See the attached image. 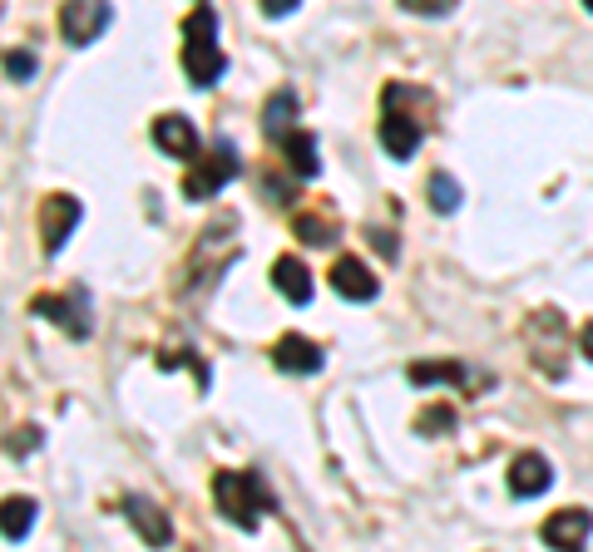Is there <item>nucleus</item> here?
I'll list each match as a JSON object with an SVG mask.
<instances>
[{
  "mask_svg": "<svg viewBox=\"0 0 593 552\" xmlns=\"http://www.w3.org/2000/svg\"><path fill=\"white\" fill-rule=\"evenodd\" d=\"M213 503H218V513H223L233 528L258 532L262 513L272 509V493L262 489V478L248 474V468H223V474L213 478Z\"/></svg>",
  "mask_w": 593,
  "mask_h": 552,
  "instance_id": "obj_1",
  "label": "nucleus"
},
{
  "mask_svg": "<svg viewBox=\"0 0 593 552\" xmlns=\"http://www.w3.org/2000/svg\"><path fill=\"white\" fill-rule=\"evenodd\" d=\"M184 70L198 89L218 85L223 70H227L223 50H218V15L208 11V5H198V11L184 21Z\"/></svg>",
  "mask_w": 593,
  "mask_h": 552,
  "instance_id": "obj_2",
  "label": "nucleus"
},
{
  "mask_svg": "<svg viewBox=\"0 0 593 552\" xmlns=\"http://www.w3.org/2000/svg\"><path fill=\"white\" fill-rule=\"evenodd\" d=\"M529 336V361L540 365L544 375H554L559 380L564 375V351H569V326H564L559 311H534L524 326Z\"/></svg>",
  "mask_w": 593,
  "mask_h": 552,
  "instance_id": "obj_3",
  "label": "nucleus"
},
{
  "mask_svg": "<svg viewBox=\"0 0 593 552\" xmlns=\"http://www.w3.org/2000/svg\"><path fill=\"white\" fill-rule=\"evenodd\" d=\"M237 168H243V159H237V149H233V143H227V138H223V143H213V149H208L203 159H198L194 168H188L184 192H188V198H194V202H208V198H213V192H223L227 183L237 178Z\"/></svg>",
  "mask_w": 593,
  "mask_h": 552,
  "instance_id": "obj_4",
  "label": "nucleus"
},
{
  "mask_svg": "<svg viewBox=\"0 0 593 552\" xmlns=\"http://www.w3.org/2000/svg\"><path fill=\"white\" fill-rule=\"evenodd\" d=\"M109 0H65L60 5V35L70 45H95L109 30Z\"/></svg>",
  "mask_w": 593,
  "mask_h": 552,
  "instance_id": "obj_5",
  "label": "nucleus"
},
{
  "mask_svg": "<svg viewBox=\"0 0 593 552\" xmlns=\"http://www.w3.org/2000/svg\"><path fill=\"white\" fill-rule=\"evenodd\" d=\"M79 217H85V208H79V198H70V192H50V198L40 202V242L45 252H60V247L70 242V233L79 227Z\"/></svg>",
  "mask_w": 593,
  "mask_h": 552,
  "instance_id": "obj_6",
  "label": "nucleus"
},
{
  "mask_svg": "<svg viewBox=\"0 0 593 552\" xmlns=\"http://www.w3.org/2000/svg\"><path fill=\"white\" fill-rule=\"evenodd\" d=\"M35 311L45 321H54V326H65L75 340L89 336V291L85 287L65 291V297H35Z\"/></svg>",
  "mask_w": 593,
  "mask_h": 552,
  "instance_id": "obj_7",
  "label": "nucleus"
},
{
  "mask_svg": "<svg viewBox=\"0 0 593 552\" xmlns=\"http://www.w3.org/2000/svg\"><path fill=\"white\" fill-rule=\"evenodd\" d=\"M124 518L134 523V532H139L149 548H169V542H173L169 513H163L153 499H139V493H129V499H124Z\"/></svg>",
  "mask_w": 593,
  "mask_h": 552,
  "instance_id": "obj_8",
  "label": "nucleus"
},
{
  "mask_svg": "<svg viewBox=\"0 0 593 552\" xmlns=\"http://www.w3.org/2000/svg\"><path fill=\"white\" fill-rule=\"evenodd\" d=\"M381 149H386L391 159H400V163L421 149V124H416V114H400V109L391 104L386 114H381Z\"/></svg>",
  "mask_w": 593,
  "mask_h": 552,
  "instance_id": "obj_9",
  "label": "nucleus"
},
{
  "mask_svg": "<svg viewBox=\"0 0 593 552\" xmlns=\"http://www.w3.org/2000/svg\"><path fill=\"white\" fill-rule=\"evenodd\" d=\"M332 287H336V297H346V301H371L381 291V281H376V272H371L361 256H336Z\"/></svg>",
  "mask_w": 593,
  "mask_h": 552,
  "instance_id": "obj_10",
  "label": "nucleus"
},
{
  "mask_svg": "<svg viewBox=\"0 0 593 552\" xmlns=\"http://www.w3.org/2000/svg\"><path fill=\"white\" fill-rule=\"evenodd\" d=\"M153 143H159V153H169V159H198V128L188 124L184 114L153 118Z\"/></svg>",
  "mask_w": 593,
  "mask_h": 552,
  "instance_id": "obj_11",
  "label": "nucleus"
},
{
  "mask_svg": "<svg viewBox=\"0 0 593 552\" xmlns=\"http://www.w3.org/2000/svg\"><path fill=\"white\" fill-rule=\"evenodd\" d=\"M589 532H593L589 509H564V513H554V518L544 523L540 538H544V548H583Z\"/></svg>",
  "mask_w": 593,
  "mask_h": 552,
  "instance_id": "obj_12",
  "label": "nucleus"
},
{
  "mask_svg": "<svg viewBox=\"0 0 593 552\" xmlns=\"http://www.w3.org/2000/svg\"><path fill=\"white\" fill-rule=\"evenodd\" d=\"M272 361L287 375H317L326 355L317 351V340H307V336H282L277 346H272Z\"/></svg>",
  "mask_w": 593,
  "mask_h": 552,
  "instance_id": "obj_13",
  "label": "nucleus"
},
{
  "mask_svg": "<svg viewBox=\"0 0 593 552\" xmlns=\"http://www.w3.org/2000/svg\"><path fill=\"white\" fill-rule=\"evenodd\" d=\"M549 484H554V468L544 454H519L515 468H509V493L515 499H540Z\"/></svg>",
  "mask_w": 593,
  "mask_h": 552,
  "instance_id": "obj_14",
  "label": "nucleus"
},
{
  "mask_svg": "<svg viewBox=\"0 0 593 552\" xmlns=\"http://www.w3.org/2000/svg\"><path fill=\"white\" fill-rule=\"evenodd\" d=\"M282 153H287V168L297 173V178H317L322 173V159H317V138L307 134V128H292V134L277 138Z\"/></svg>",
  "mask_w": 593,
  "mask_h": 552,
  "instance_id": "obj_15",
  "label": "nucleus"
},
{
  "mask_svg": "<svg viewBox=\"0 0 593 552\" xmlns=\"http://www.w3.org/2000/svg\"><path fill=\"white\" fill-rule=\"evenodd\" d=\"M272 281H277V291L292 301V306H307V301H312V272H307L297 256H277Z\"/></svg>",
  "mask_w": 593,
  "mask_h": 552,
  "instance_id": "obj_16",
  "label": "nucleus"
},
{
  "mask_svg": "<svg viewBox=\"0 0 593 552\" xmlns=\"http://www.w3.org/2000/svg\"><path fill=\"white\" fill-rule=\"evenodd\" d=\"M292 124H297V95L277 89L268 99V109H262V128H268V138H282V134H292Z\"/></svg>",
  "mask_w": 593,
  "mask_h": 552,
  "instance_id": "obj_17",
  "label": "nucleus"
},
{
  "mask_svg": "<svg viewBox=\"0 0 593 552\" xmlns=\"http://www.w3.org/2000/svg\"><path fill=\"white\" fill-rule=\"evenodd\" d=\"M30 528H35V503L30 499H5L0 503V538L21 542V538H30Z\"/></svg>",
  "mask_w": 593,
  "mask_h": 552,
  "instance_id": "obj_18",
  "label": "nucleus"
},
{
  "mask_svg": "<svg viewBox=\"0 0 593 552\" xmlns=\"http://www.w3.org/2000/svg\"><path fill=\"white\" fill-rule=\"evenodd\" d=\"M435 380L460 385V380H465V371H460L455 361H425V365H410V385H435Z\"/></svg>",
  "mask_w": 593,
  "mask_h": 552,
  "instance_id": "obj_19",
  "label": "nucleus"
},
{
  "mask_svg": "<svg viewBox=\"0 0 593 552\" xmlns=\"http://www.w3.org/2000/svg\"><path fill=\"white\" fill-rule=\"evenodd\" d=\"M431 208L435 213H455V208H460V183H455L450 173H435L431 178Z\"/></svg>",
  "mask_w": 593,
  "mask_h": 552,
  "instance_id": "obj_20",
  "label": "nucleus"
},
{
  "mask_svg": "<svg viewBox=\"0 0 593 552\" xmlns=\"http://www.w3.org/2000/svg\"><path fill=\"white\" fill-rule=\"evenodd\" d=\"M332 233H336V227L326 223V217H317V213H297V237H302L307 247H326V242H332Z\"/></svg>",
  "mask_w": 593,
  "mask_h": 552,
  "instance_id": "obj_21",
  "label": "nucleus"
},
{
  "mask_svg": "<svg viewBox=\"0 0 593 552\" xmlns=\"http://www.w3.org/2000/svg\"><path fill=\"white\" fill-rule=\"evenodd\" d=\"M416 429H421V435H445V429H455V410L450 404H431V410L416 419Z\"/></svg>",
  "mask_w": 593,
  "mask_h": 552,
  "instance_id": "obj_22",
  "label": "nucleus"
},
{
  "mask_svg": "<svg viewBox=\"0 0 593 552\" xmlns=\"http://www.w3.org/2000/svg\"><path fill=\"white\" fill-rule=\"evenodd\" d=\"M5 75H11L15 85L35 79V54H30V50H11V54H5Z\"/></svg>",
  "mask_w": 593,
  "mask_h": 552,
  "instance_id": "obj_23",
  "label": "nucleus"
},
{
  "mask_svg": "<svg viewBox=\"0 0 593 552\" xmlns=\"http://www.w3.org/2000/svg\"><path fill=\"white\" fill-rule=\"evenodd\" d=\"M400 5L416 15H450L455 11V0H400Z\"/></svg>",
  "mask_w": 593,
  "mask_h": 552,
  "instance_id": "obj_24",
  "label": "nucleus"
},
{
  "mask_svg": "<svg viewBox=\"0 0 593 552\" xmlns=\"http://www.w3.org/2000/svg\"><path fill=\"white\" fill-rule=\"evenodd\" d=\"M40 429H25V435H11L5 439V454H30V449H40Z\"/></svg>",
  "mask_w": 593,
  "mask_h": 552,
  "instance_id": "obj_25",
  "label": "nucleus"
},
{
  "mask_svg": "<svg viewBox=\"0 0 593 552\" xmlns=\"http://www.w3.org/2000/svg\"><path fill=\"white\" fill-rule=\"evenodd\" d=\"M297 5H302V0H262V11H268L272 21H282V15H292V11H297Z\"/></svg>",
  "mask_w": 593,
  "mask_h": 552,
  "instance_id": "obj_26",
  "label": "nucleus"
},
{
  "mask_svg": "<svg viewBox=\"0 0 593 552\" xmlns=\"http://www.w3.org/2000/svg\"><path fill=\"white\" fill-rule=\"evenodd\" d=\"M579 351L593 361V321H589V326H583V336H579Z\"/></svg>",
  "mask_w": 593,
  "mask_h": 552,
  "instance_id": "obj_27",
  "label": "nucleus"
},
{
  "mask_svg": "<svg viewBox=\"0 0 593 552\" xmlns=\"http://www.w3.org/2000/svg\"><path fill=\"white\" fill-rule=\"evenodd\" d=\"M583 5H589V11H593V0H583Z\"/></svg>",
  "mask_w": 593,
  "mask_h": 552,
  "instance_id": "obj_28",
  "label": "nucleus"
}]
</instances>
